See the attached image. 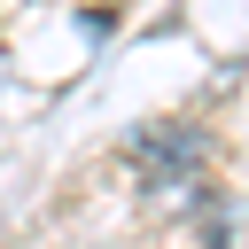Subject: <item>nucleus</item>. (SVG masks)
Instances as JSON below:
<instances>
[]
</instances>
